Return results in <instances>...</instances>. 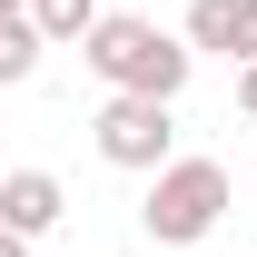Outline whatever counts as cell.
<instances>
[{
    "instance_id": "6da1fadb",
    "label": "cell",
    "mask_w": 257,
    "mask_h": 257,
    "mask_svg": "<svg viewBox=\"0 0 257 257\" xmlns=\"http://www.w3.org/2000/svg\"><path fill=\"white\" fill-rule=\"evenodd\" d=\"M79 60L99 69L109 99H178L188 69H198V50H188V30H159V20H139V10H109Z\"/></svg>"
},
{
    "instance_id": "3957f363",
    "label": "cell",
    "mask_w": 257,
    "mask_h": 257,
    "mask_svg": "<svg viewBox=\"0 0 257 257\" xmlns=\"http://www.w3.org/2000/svg\"><path fill=\"white\" fill-rule=\"evenodd\" d=\"M99 159L128 168V178H159V168H178V99H99Z\"/></svg>"
},
{
    "instance_id": "ba28073f",
    "label": "cell",
    "mask_w": 257,
    "mask_h": 257,
    "mask_svg": "<svg viewBox=\"0 0 257 257\" xmlns=\"http://www.w3.org/2000/svg\"><path fill=\"white\" fill-rule=\"evenodd\" d=\"M237 109H247V119H257V69H237Z\"/></svg>"
},
{
    "instance_id": "8992f818",
    "label": "cell",
    "mask_w": 257,
    "mask_h": 257,
    "mask_svg": "<svg viewBox=\"0 0 257 257\" xmlns=\"http://www.w3.org/2000/svg\"><path fill=\"white\" fill-rule=\"evenodd\" d=\"M40 50H50V40H40L30 10H0V79H10V89H20V79H40Z\"/></svg>"
},
{
    "instance_id": "7a4b0ae2",
    "label": "cell",
    "mask_w": 257,
    "mask_h": 257,
    "mask_svg": "<svg viewBox=\"0 0 257 257\" xmlns=\"http://www.w3.org/2000/svg\"><path fill=\"white\" fill-rule=\"evenodd\" d=\"M227 168L218 159H178V168H159L149 178V198H139V227H149V247H208L218 237V218H227Z\"/></svg>"
},
{
    "instance_id": "277c9868",
    "label": "cell",
    "mask_w": 257,
    "mask_h": 257,
    "mask_svg": "<svg viewBox=\"0 0 257 257\" xmlns=\"http://www.w3.org/2000/svg\"><path fill=\"white\" fill-rule=\"evenodd\" d=\"M188 50L227 69H257V0H188Z\"/></svg>"
},
{
    "instance_id": "52a82bcc",
    "label": "cell",
    "mask_w": 257,
    "mask_h": 257,
    "mask_svg": "<svg viewBox=\"0 0 257 257\" xmlns=\"http://www.w3.org/2000/svg\"><path fill=\"white\" fill-rule=\"evenodd\" d=\"M30 20H40V40H69V50H89V30L109 20L99 0H30Z\"/></svg>"
},
{
    "instance_id": "5b68a950",
    "label": "cell",
    "mask_w": 257,
    "mask_h": 257,
    "mask_svg": "<svg viewBox=\"0 0 257 257\" xmlns=\"http://www.w3.org/2000/svg\"><path fill=\"white\" fill-rule=\"evenodd\" d=\"M60 178H50V168H10V178H0V227H10V237H50V227H60Z\"/></svg>"
},
{
    "instance_id": "9c48e42d",
    "label": "cell",
    "mask_w": 257,
    "mask_h": 257,
    "mask_svg": "<svg viewBox=\"0 0 257 257\" xmlns=\"http://www.w3.org/2000/svg\"><path fill=\"white\" fill-rule=\"evenodd\" d=\"M0 10H30V0H0Z\"/></svg>"
}]
</instances>
